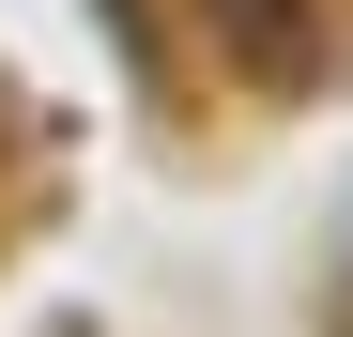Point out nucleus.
<instances>
[{"instance_id": "1", "label": "nucleus", "mask_w": 353, "mask_h": 337, "mask_svg": "<svg viewBox=\"0 0 353 337\" xmlns=\"http://www.w3.org/2000/svg\"><path fill=\"white\" fill-rule=\"evenodd\" d=\"M200 16H215V46H230L246 92H307L323 77V16L307 0H200Z\"/></svg>"}]
</instances>
